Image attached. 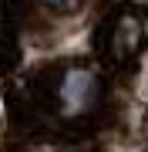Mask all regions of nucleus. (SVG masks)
<instances>
[{
  "mask_svg": "<svg viewBox=\"0 0 148 152\" xmlns=\"http://www.w3.org/2000/svg\"><path fill=\"white\" fill-rule=\"evenodd\" d=\"M101 105V78L88 64L57 68L47 81V108L64 122H77L98 112Z\"/></svg>",
  "mask_w": 148,
  "mask_h": 152,
  "instance_id": "obj_1",
  "label": "nucleus"
},
{
  "mask_svg": "<svg viewBox=\"0 0 148 152\" xmlns=\"http://www.w3.org/2000/svg\"><path fill=\"white\" fill-rule=\"evenodd\" d=\"M145 44V24L135 10H118L104 24V37H101V51L111 64H128L138 58Z\"/></svg>",
  "mask_w": 148,
  "mask_h": 152,
  "instance_id": "obj_2",
  "label": "nucleus"
}]
</instances>
